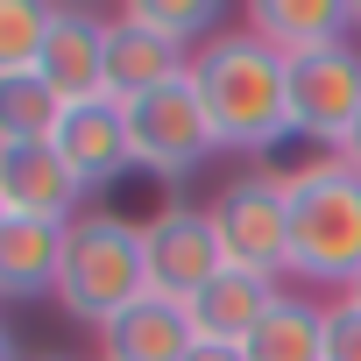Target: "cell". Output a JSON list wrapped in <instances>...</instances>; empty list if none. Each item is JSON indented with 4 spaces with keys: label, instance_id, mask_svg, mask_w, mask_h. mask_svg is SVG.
I'll use <instances>...</instances> for the list:
<instances>
[{
    "label": "cell",
    "instance_id": "6da1fadb",
    "mask_svg": "<svg viewBox=\"0 0 361 361\" xmlns=\"http://www.w3.org/2000/svg\"><path fill=\"white\" fill-rule=\"evenodd\" d=\"M192 85L206 99V121L220 135V149L262 156L276 149L290 128V57H276L255 29H227L213 43L192 50Z\"/></svg>",
    "mask_w": 361,
    "mask_h": 361
},
{
    "label": "cell",
    "instance_id": "7a4b0ae2",
    "mask_svg": "<svg viewBox=\"0 0 361 361\" xmlns=\"http://www.w3.org/2000/svg\"><path fill=\"white\" fill-rule=\"evenodd\" d=\"M290 199V276L347 290L361 276V170H347L333 149L283 170Z\"/></svg>",
    "mask_w": 361,
    "mask_h": 361
},
{
    "label": "cell",
    "instance_id": "3957f363",
    "mask_svg": "<svg viewBox=\"0 0 361 361\" xmlns=\"http://www.w3.org/2000/svg\"><path fill=\"white\" fill-rule=\"evenodd\" d=\"M149 298V248H142V220L128 213H78L71 220V248H64V276H57V305L85 326H114L128 305Z\"/></svg>",
    "mask_w": 361,
    "mask_h": 361
},
{
    "label": "cell",
    "instance_id": "277c9868",
    "mask_svg": "<svg viewBox=\"0 0 361 361\" xmlns=\"http://www.w3.org/2000/svg\"><path fill=\"white\" fill-rule=\"evenodd\" d=\"M227 269H255V276H290V199H283V177L276 170H241L206 199Z\"/></svg>",
    "mask_w": 361,
    "mask_h": 361
},
{
    "label": "cell",
    "instance_id": "5b68a950",
    "mask_svg": "<svg viewBox=\"0 0 361 361\" xmlns=\"http://www.w3.org/2000/svg\"><path fill=\"white\" fill-rule=\"evenodd\" d=\"M121 114H128L135 170L163 177V185L192 177V170L220 149V135H213V121H206V99H199L192 71L177 78V85H163V92H149V99H135V106H121Z\"/></svg>",
    "mask_w": 361,
    "mask_h": 361
},
{
    "label": "cell",
    "instance_id": "8992f818",
    "mask_svg": "<svg viewBox=\"0 0 361 361\" xmlns=\"http://www.w3.org/2000/svg\"><path fill=\"white\" fill-rule=\"evenodd\" d=\"M142 248H149V290L177 298V305H192L227 269V248H220V227L206 206H156L142 220Z\"/></svg>",
    "mask_w": 361,
    "mask_h": 361
},
{
    "label": "cell",
    "instance_id": "52a82bcc",
    "mask_svg": "<svg viewBox=\"0 0 361 361\" xmlns=\"http://www.w3.org/2000/svg\"><path fill=\"white\" fill-rule=\"evenodd\" d=\"M354 121H361V50L333 43V50L290 57V128L340 149Z\"/></svg>",
    "mask_w": 361,
    "mask_h": 361
},
{
    "label": "cell",
    "instance_id": "ba28073f",
    "mask_svg": "<svg viewBox=\"0 0 361 361\" xmlns=\"http://www.w3.org/2000/svg\"><path fill=\"white\" fill-rule=\"evenodd\" d=\"M78 177L64 170L57 142H29V135H0V213L15 220H78Z\"/></svg>",
    "mask_w": 361,
    "mask_h": 361
},
{
    "label": "cell",
    "instance_id": "9c48e42d",
    "mask_svg": "<svg viewBox=\"0 0 361 361\" xmlns=\"http://www.w3.org/2000/svg\"><path fill=\"white\" fill-rule=\"evenodd\" d=\"M57 156L64 170L78 177V192H106L135 170V142H128V114L114 99H85V106H64L57 121Z\"/></svg>",
    "mask_w": 361,
    "mask_h": 361
},
{
    "label": "cell",
    "instance_id": "30bf717a",
    "mask_svg": "<svg viewBox=\"0 0 361 361\" xmlns=\"http://www.w3.org/2000/svg\"><path fill=\"white\" fill-rule=\"evenodd\" d=\"M185 71H192V50L149 36V29L128 22V15H106V99H114V106H135V99L177 85Z\"/></svg>",
    "mask_w": 361,
    "mask_h": 361
},
{
    "label": "cell",
    "instance_id": "8fae6325",
    "mask_svg": "<svg viewBox=\"0 0 361 361\" xmlns=\"http://www.w3.org/2000/svg\"><path fill=\"white\" fill-rule=\"evenodd\" d=\"M64 248H71L64 220H15V213H0V290H8L15 305L57 298Z\"/></svg>",
    "mask_w": 361,
    "mask_h": 361
},
{
    "label": "cell",
    "instance_id": "7c38bea8",
    "mask_svg": "<svg viewBox=\"0 0 361 361\" xmlns=\"http://www.w3.org/2000/svg\"><path fill=\"white\" fill-rule=\"evenodd\" d=\"M199 347V326H192V305H177V298H142L128 305L106 333H99V354L106 361H192Z\"/></svg>",
    "mask_w": 361,
    "mask_h": 361
},
{
    "label": "cell",
    "instance_id": "4fadbf2b",
    "mask_svg": "<svg viewBox=\"0 0 361 361\" xmlns=\"http://www.w3.org/2000/svg\"><path fill=\"white\" fill-rule=\"evenodd\" d=\"M43 78L57 85V99H64V106L106 99V15H85V8H57V36H50Z\"/></svg>",
    "mask_w": 361,
    "mask_h": 361
},
{
    "label": "cell",
    "instance_id": "5bb4252c",
    "mask_svg": "<svg viewBox=\"0 0 361 361\" xmlns=\"http://www.w3.org/2000/svg\"><path fill=\"white\" fill-rule=\"evenodd\" d=\"M248 29H255L276 57H312V50L347 43L354 0H255V8H248Z\"/></svg>",
    "mask_w": 361,
    "mask_h": 361
},
{
    "label": "cell",
    "instance_id": "9a60e30c",
    "mask_svg": "<svg viewBox=\"0 0 361 361\" xmlns=\"http://www.w3.org/2000/svg\"><path fill=\"white\" fill-rule=\"evenodd\" d=\"M283 298V283L276 276H255V269H220L199 298H192V326H199V340H220V347H241L262 319H269V305Z\"/></svg>",
    "mask_w": 361,
    "mask_h": 361
},
{
    "label": "cell",
    "instance_id": "2e32d148",
    "mask_svg": "<svg viewBox=\"0 0 361 361\" xmlns=\"http://www.w3.org/2000/svg\"><path fill=\"white\" fill-rule=\"evenodd\" d=\"M248 361H326V305H312L305 290H283L269 305V319L241 340Z\"/></svg>",
    "mask_w": 361,
    "mask_h": 361
},
{
    "label": "cell",
    "instance_id": "e0dca14e",
    "mask_svg": "<svg viewBox=\"0 0 361 361\" xmlns=\"http://www.w3.org/2000/svg\"><path fill=\"white\" fill-rule=\"evenodd\" d=\"M50 36H57L50 0H8L0 8V78H43Z\"/></svg>",
    "mask_w": 361,
    "mask_h": 361
},
{
    "label": "cell",
    "instance_id": "ac0fdd59",
    "mask_svg": "<svg viewBox=\"0 0 361 361\" xmlns=\"http://www.w3.org/2000/svg\"><path fill=\"white\" fill-rule=\"evenodd\" d=\"M121 15H128V22H142L149 36L177 43V50L213 43V36H220V22H227V8H220V0H128Z\"/></svg>",
    "mask_w": 361,
    "mask_h": 361
},
{
    "label": "cell",
    "instance_id": "d6986e66",
    "mask_svg": "<svg viewBox=\"0 0 361 361\" xmlns=\"http://www.w3.org/2000/svg\"><path fill=\"white\" fill-rule=\"evenodd\" d=\"M64 121V99L50 78H0V135H29V142H50Z\"/></svg>",
    "mask_w": 361,
    "mask_h": 361
},
{
    "label": "cell",
    "instance_id": "ffe728a7",
    "mask_svg": "<svg viewBox=\"0 0 361 361\" xmlns=\"http://www.w3.org/2000/svg\"><path fill=\"white\" fill-rule=\"evenodd\" d=\"M326 361H361V305H326Z\"/></svg>",
    "mask_w": 361,
    "mask_h": 361
},
{
    "label": "cell",
    "instance_id": "44dd1931",
    "mask_svg": "<svg viewBox=\"0 0 361 361\" xmlns=\"http://www.w3.org/2000/svg\"><path fill=\"white\" fill-rule=\"evenodd\" d=\"M192 361H248V354H241V347H220V340H199Z\"/></svg>",
    "mask_w": 361,
    "mask_h": 361
},
{
    "label": "cell",
    "instance_id": "7402d4cb",
    "mask_svg": "<svg viewBox=\"0 0 361 361\" xmlns=\"http://www.w3.org/2000/svg\"><path fill=\"white\" fill-rule=\"evenodd\" d=\"M333 156H340V163H347V170H361V121H354V128H347V142H340V149H333Z\"/></svg>",
    "mask_w": 361,
    "mask_h": 361
},
{
    "label": "cell",
    "instance_id": "603a6c76",
    "mask_svg": "<svg viewBox=\"0 0 361 361\" xmlns=\"http://www.w3.org/2000/svg\"><path fill=\"white\" fill-rule=\"evenodd\" d=\"M340 298H347V305H361V276H354V283H347V290H340Z\"/></svg>",
    "mask_w": 361,
    "mask_h": 361
},
{
    "label": "cell",
    "instance_id": "cb8c5ba5",
    "mask_svg": "<svg viewBox=\"0 0 361 361\" xmlns=\"http://www.w3.org/2000/svg\"><path fill=\"white\" fill-rule=\"evenodd\" d=\"M36 361H71V354H36Z\"/></svg>",
    "mask_w": 361,
    "mask_h": 361
},
{
    "label": "cell",
    "instance_id": "d4e9b609",
    "mask_svg": "<svg viewBox=\"0 0 361 361\" xmlns=\"http://www.w3.org/2000/svg\"><path fill=\"white\" fill-rule=\"evenodd\" d=\"M354 29H361V0H354Z\"/></svg>",
    "mask_w": 361,
    "mask_h": 361
}]
</instances>
